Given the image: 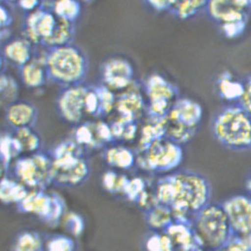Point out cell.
<instances>
[{
    "instance_id": "1",
    "label": "cell",
    "mask_w": 251,
    "mask_h": 251,
    "mask_svg": "<svg viewBox=\"0 0 251 251\" xmlns=\"http://www.w3.org/2000/svg\"><path fill=\"white\" fill-rule=\"evenodd\" d=\"M155 198L172 209L175 220L191 223L195 215L209 203L211 187L197 172L182 171L159 179Z\"/></svg>"
},
{
    "instance_id": "2",
    "label": "cell",
    "mask_w": 251,
    "mask_h": 251,
    "mask_svg": "<svg viewBox=\"0 0 251 251\" xmlns=\"http://www.w3.org/2000/svg\"><path fill=\"white\" fill-rule=\"evenodd\" d=\"M44 60L49 82L62 88L84 84L88 75V59L74 43L46 48Z\"/></svg>"
},
{
    "instance_id": "3",
    "label": "cell",
    "mask_w": 251,
    "mask_h": 251,
    "mask_svg": "<svg viewBox=\"0 0 251 251\" xmlns=\"http://www.w3.org/2000/svg\"><path fill=\"white\" fill-rule=\"evenodd\" d=\"M191 225L198 246L204 251H220L234 235L222 203L209 202L195 215Z\"/></svg>"
},
{
    "instance_id": "4",
    "label": "cell",
    "mask_w": 251,
    "mask_h": 251,
    "mask_svg": "<svg viewBox=\"0 0 251 251\" xmlns=\"http://www.w3.org/2000/svg\"><path fill=\"white\" fill-rule=\"evenodd\" d=\"M216 140L227 149H251V115L239 104L225 107L212 122Z\"/></svg>"
},
{
    "instance_id": "5",
    "label": "cell",
    "mask_w": 251,
    "mask_h": 251,
    "mask_svg": "<svg viewBox=\"0 0 251 251\" xmlns=\"http://www.w3.org/2000/svg\"><path fill=\"white\" fill-rule=\"evenodd\" d=\"M13 172L24 186L33 190H44L52 184V159L42 151L20 156L14 162Z\"/></svg>"
},
{
    "instance_id": "6",
    "label": "cell",
    "mask_w": 251,
    "mask_h": 251,
    "mask_svg": "<svg viewBox=\"0 0 251 251\" xmlns=\"http://www.w3.org/2000/svg\"><path fill=\"white\" fill-rule=\"evenodd\" d=\"M145 94L149 100L147 112L149 119L162 120L167 117L177 100L178 89L162 75H149L143 84Z\"/></svg>"
},
{
    "instance_id": "7",
    "label": "cell",
    "mask_w": 251,
    "mask_h": 251,
    "mask_svg": "<svg viewBox=\"0 0 251 251\" xmlns=\"http://www.w3.org/2000/svg\"><path fill=\"white\" fill-rule=\"evenodd\" d=\"M141 156L137 162L150 172H172L178 167L183 160L181 145L169 140L166 137L154 141L148 149L140 152Z\"/></svg>"
},
{
    "instance_id": "8",
    "label": "cell",
    "mask_w": 251,
    "mask_h": 251,
    "mask_svg": "<svg viewBox=\"0 0 251 251\" xmlns=\"http://www.w3.org/2000/svg\"><path fill=\"white\" fill-rule=\"evenodd\" d=\"M52 159V184L63 187L80 186L91 174V166L85 154L71 153Z\"/></svg>"
},
{
    "instance_id": "9",
    "label": "cell",
    "mask_w": 251,
    "mask_h": 251,
    "mask_svg": "<svg viewBox=\"0 0 251 251\" xmlns=\"http://www.w3.org/2000/svg\"><path fill=\"white\" fill-rule=\"evenodd\" d=\"M17 208L21 212L37 215L51 225L59 222L64 213L65 203L58 195H50L44 190H33L19 202Z\"/></svg>"
},
{
    "instance_id": "10",
    "label": "cell",
    "mask_w": 251,
    "mask_h": 251,
    "mask_svg": "<svg viewBox=\"0 0 251 251\" xmlns=\"http://www.w3.org/2000/svg\"><path fill=\"white\" fill-rule=\"evenodd\" d=\"M59 18L51 9L42 7L28 13L23 24V35L34 46L45 47L55 31Z\"/></svg>"
},
{
    "instance_id": "11",
    "label": "cell",
    "mask_w": 251,
    "mask_h": 251,
    "mask_svg": "<svg viewBox=\"0 0 251 251\" xmlns=\"http://www.w3.org/2000/svg\"><path fill=\"white\" fill-rule=\"evenodd\" d=\"M89 85L85 84L62 88L56 100V110L67 124L77 126L81 124L85 110Z\"/></svg>"
},
{
    "instance_id": "12",
    "label": "cell",
    "mask_w": 251,
    "mask_h": 251,
    "mask_svg": "<svg viewBox=\"0 0 251 251\" xmlns=\"http://www.w3.org/2000/svg\"><path fill=\"white\" fill-rule=\"evenodd\" d=\"M100 75L101 84L113 92L126 91L134 84V68L130 61L120 56L111 57L104 61Z\"/></svg>"
},
{
    "instance_id": "13",
    "label": "cell",
    "mask_w": 251,
    "mask_h": 251,
    "mask_svg": "<svg viewBox=\"0 0 251 251\" xmlns=\"http://www.w3.org/2000/svg\"><path fill=\"white\" fill-rule=\"evenodd\" d=\"M75 126L71 139L84 150L103 149L115 141L111 126L104 122H85Z\"/></svg>"
},
{
    "instance_id": "14",
    "label": "cell",
    "mask_w": 251,
    "mask_h": 251,
    "mask_svg": "<svg viewBox=\"0 0 251 251\" xmlns=\"http://www.w3.org/2000/svg\"><path fill=\"white\" fill-rule=\"evenodd\" d=\"M222 204L233 234L236 236L251 235V197L244 195L233 196Z\"/></svg>"
},
{
    "instance_id": "15",
    "label": "cell",
    "mask_w": 251,
    "mask_h": 251,
    "mask_svg": "<svg viewBox=\"0 0 251 251\" xmlns=\"http://www.w3.org/2000/svg\"><path fill=\"white\" fill-rule=\"evenodd\" d=\"M206 13L219 26L248 22L249 12L241 8L234 0H209Z\"/></svg>"
},
{
    "instance_id": "16",
    "label": "cell",
    "mask_w": 251,
    "mask_h": 251,
    "mask_svg": "<svg viewBox=\"0 0 251 251\" xmlns=\"http://www.w3.org/2000/svg\"><path fill=\"white\" fill-rule=\"evenodd\" d=\"M33 47L34 45L24 37L10 38L2 47V59L7 64L20 69L35 56Z\"/></svg>"
},
{
    "instance_id": "17",
    "label": "cell",
    "mask_w": 251,
    "mask_h": 251,
    "mask_svg": "<svg viewBox=\"0 0 251 251\" xmlns=\"http://www.w3.org/2000/svg\"><path fill=\"white\" fill-rule=\"evenodd\" d=\"M6 123L13 130L35 127L37 122L38 112L32 103L26 100H16L5 107Z\"/></svg>"
},
{
    "instance_id": "18",
    "label": "cell",
    "mask_w": 251,
    "mask_h": 251,
    "mask_svg": "<svg viewBox=\"0 0 251 251\" xmlns=\"http://www.w3.org/2000/svg\"><path fill=\"white\" fill-rule=\"evenodd\" d=\"M203 115L202 107L188 98H177L168 117L191 129H197Z\"/></svg>"
},
{
    "instance_id": "19",
    "label": "cell",
    "mask_w": 251,
    "mask_h": 251,
    "mask_svg": "<svg viewBox=\"0 0 251 251\" xmlns=\"http://www.w3.org/2000/svg\"><path fill=\"white\" fill-rule=\"evenodd\" d=\"M134 84L130 88L124 91L117 99L116 108L120 114V117L127 121L136 122L144 110V99Z\"/></svg>"
},
{
    "instance_id": "20",
    "label": "cell",
    "mask_w": 251,
    "mask_h": 251,
    "mask_svg": "<svg viewBox=\"0 0 251 251\" xmlns=\"http://www.w3.org/2000/svg\"><path fill=\"white\" fill-rule=\"evenodd\" d=\"M18 70L20 78L28 88H40L48 82L44 53L41 55L35 53L32 60Z\"/></svg>"
},
{
    "instance_id": "21",
    "label": "cell",
    "mask_w": 251,
    "mask_h": 251,
    "mask_svg": "<svg viewBox=\"0 0 251 251\" xmlns=\"http://www.w3.org/2000/svg\"><path fill=\"white\" fill-rule=\"evenodd\" d=\"M102 155L108 166L121 170H130L134 166L138 159L134 151L124 145L107 147L103 151Z\"/></svg>"
},
{
    "instance_id": "22",
    "label": "cell",
    "mask_w": 251,
    "mask_h": 251,
    "mask_svg": "<svg viewBox=\"0 0 251 251\" xmlns=\"http://www.w3.org/2000/svg\"><path fill=\"white\" fill-rule=\"evenodd\" d=\"M217 85L220 97L228 102L239 103L245 91V83L234 79L227 72L219 76Z\"/></svg>"
},
{
    "instance_id": "23",
    "label": "cell",
    "mask_w": 251,
    "mask_h": 251,
    "mask_svg": "<svg viewBox=\"0 0 251 251\" xmlns=\"http://www.w3.org/2000/svg\"><path fill=\"white\" fill-rule=\"evenodd\" d=\"M0 153L1 162L4 170L8 169L11 163H14L16 159L24 153L22 146L18 140L12 132H3L0 139Z\"/></svg>"
},
{
    "instance_id": "24",
    "label": "cell",
    "mask_w": 251,
    "mask_h": 251,
    "mask_svg": "<svg viewBox=\"0 0 251 251\" xmlns=\"http://www.w3.org/2000/svg\"><path fill=\"white\" fill-rule=\"evenodd\" d=\"M24 184L9 177H3L0 185V198L3 203L18 204L28 195Z\"/></svg>"
},
{
    "instance_id": "25",
    "label": "cell",
    "mask_w": 251,
    "mask_h": 251,
    "mask_svg": "<svg viewBox=\"0 0 251 251\" xmlns=\"http://www.w3.org/2000/svg\"><path fill=\"white\" fill-rule=\"evenodd\" d=\"M146 220L153 230H161L163 232L175 219L172 209L165 205L157 203L147 209Z\"/></svg>"
},
{
    "instance_id": "26",
    "label": "cell",
    "mask_w": 251,
    "mask_h": 251,
    "mask_svg": "<svg viewBox=\"0 0 251 251\" xmlns=\"http://www.w3.org/2000/svg\"><path fill=\"white\" fill-rule=\"evenodd\" d=\"M209 0H173L171 13L182 21L193 18L206 9Z\"/></svg>"
},
{
    "instance_id": "27",
    "label": "cell",
    "mask_w": 251,
    "mask_h": 251,
    "mask_svg": "<svg viewBox=\"0 0 251 251\" xmlns=\"http://www.w3.org/2000/svg\"><path fill=\"white\" fill-rule=\"evenodd\" d=\"M61 20L75 24L81 14L80 0H53L51 5L47 7Z\"/></svg>"
},
{
    "instance_id": "28",
    "label": "cell",
    "mask_w": 251,
    "mask_h": 251,
    "mask_svg": "<svg viewBox=\"0 0 251 251\" xmlns=\"http://www.w3.org/2000/svg\"><path fill=\"white\" fill-rule=\"evenodd\" d=\"M13 133L18 140L24 153H37L41 151L42 140L41 137L34 129V127H25L13 130Z\"/></svg>"
},
{
    "instance_id": "29",
    "label": "cell",
    "mask_w": 251,
    "mask_h": 251,
    "mask_svg": "<svg viewBox=\"0 0 251 251\" xmlns=\"http://www.w3.org/2000/svg\"><path fill=\"white\" fill-rule=\"evenodd\" d=\"M75 33V24L59 19V23L57 25L55 31L51 38L48 40V42L46 44L45 48L61 47V46L72 44L74 40Z\"/></svg>"
},
{
    "instance_id": "30",
    "label": "cell",
    "mask_w": 251,
    "mask_h": 251,
    "mask_svg": "<svg viewBox=\"0 0 251 251\" xmlns=\"http://www.w3.org/2000/svg\"><path fill=\"white\" fill-rule=\"evenodd\" d=\"M163 119H162V120L149 119V124H147L142 128L141 138H140V152L146 149H148L149 146L153 144L154 141L165 137Z\"/></svg>"
},
{
    "instance_id": "31",
    "label": "cell",
    "mask_w": 251,
    "mask_h": 251,
    "mask_svg": "<svg viewBox=\"0 0 251 251\" xmlns=\"http://www.w3.org/2000/svg\"><path fill=\"white\" fill-rule=\"evenodd\" d=\"M19 84L14 79V76L2 72L0 77V93H1V103L6 107L10 104L18 100Z\"/></svg>"
},
{
    "instance_id": "32",
    "label": "cell",
    "mask_w": 251,
    "mask_h": 251,
    "mask_svg": "<svg viewBox=\"0 0 251 251\" xmlns=\"http://www.w3.org/2000/svg\"><path fill=\"white\" fill-rule=\"evenodd\" d=\"M42 239L36 232L26 231L15 239L13 251H43Z\"/></svg>"
},
{
    "instance_id": "33",
    "label": "cell",
    "mask_w": 251,
    "mask_h": 251,
    "mask_svg": "<svg viewBox=\"0 0 251 251\" xmlns=\"http://www.w3.org/2000/svg\"><path fill=\"white\" fill-rule=\"evenodd\" d=\"M129 179L124 175H118L116 172H108L104 175L103 184L109 192L117 193L125 191Z\"/></svg>"
},
{
    "instance_id": "34",
    "label": "cell",
    "mask_w": 251,
    "mask_h": 251,
    "mask_svg": "<svg viewBox=\"0 0 251 251\" xmlns=\"http://www.w3.org/2000/svg\"><path fill=\"white\" fill-rule=\"evenodd\" d=\"M219 251H251V235L236 236Z\"/></svg>"
},
{
    "instance_id": "35",
    "label": "cell",
    "mask_w": 251,
    "mask_h": 251,
    "mask_svg": "<svg viewBox=\"0 0 251 251\" xmlns=\"http://www.w3.org/2000/svg\"><path fill=\"white\" fill-rule=\"evenodd\" d=\"M247 23L248 22H241V23L226 24V25L219 26V28L225 37L230 39H234L241 37L246 30Z\"/></svg>"
},
{
    "instance_id": "36",
    "label": "cell",
    "mask_w": 251,
    "mask_h": 251,
    "mask_svg": "<svg viewBox=\"0 0 251 251\" xmlns=\"http://www.w3.org/2000/svg\"><path fill=\"white\" fill-rule=\"evenodd\" d=\"M73 241L64 235H56L48 244V251H73Z\"/></svg>"
},
{
    "instance_id": "37",
    "label": "cell",
    "mask_w": 251,
    "mask_h": 251,
    "mask_svg": "<svg viewBox=\"0 0 251 251\" xmlns=\"http://www.w3.org/2000/svg\"><path fill=\"white\" fill-rule=\"evenodd\" d=\"M66 225L71 233L76 234V233H80V232L83 230L84 221L79 215L70 213L68 215L66 219Z\"/></svg>"
},
{
    "instance_id": "38",
    "label": "cell",
    "mask_w": 251,
    "mask_h": 251,
    "mask_svg": "<svg viewBox=\"0 0 251 251\" xmlns=\"http://www.w3.org/2000/svg\"><path fill=\"white\" fill-rule=\"evenodd\" d=\"M14 17L8 6L5 3H2L0 6V26L1 28H8L13 24Z\"/></svg>"
},
{
    "instance_id": "39",
    "label": "cell",
    "mask_w": 251,
    "mask_h": 251,
    "mask_svg": "<svg viewBox=\"0 0 251 251\" xmlns=\"http://www.w3.org/2000/svg\"><path fill=\"white\" fill-rule=\"evenodd\" d=\"M44 3L45 0H18L16 4L21 9L28 14L42 7Z\"/></svg>"
},
{
    "instance_id": "40",
    "label": "cell",
    "mask_w": 251,
    "mask_h": 251,
    "mask_svg": "<svg viewBox=\"0 0 251 251\" xmlns=\"http://www.w3.org/2000/svg\"><path fill=\"white\" fill-rule=\"evenodd\" d=\"M146 3L156 12H167L171 11L173 0H145Z\"/></svg>"
},
{
    "instance_id": "41",
    "label": "cell",
    "mask_w": 251,
    "mask_h": 251,
    "mask_svg": "<svg viewBox=\"0 0 251 251\" xmlns=\"http://www.w3.org/2000/svg\"><path fill=\"white\" fill-rule=\"evenodd\" d=\"M238 104L251 115V77L247 80L243 96Z\"/></svg>"
},
{
    "instance_id": "42",
    "label": "cell",
    "mask_w": 251,
    "mask_h": 251,
    "mask_svg": "<svg viewBox=\"0 0 251 251\" xmlns=\"http://www.w3.org/2000/svg\"><path fill=\"white\" fill-rule=\"evenodd\" d=\"M241 8L249 12L251 10V0H234Z\"/></svg>"
},
{
    "instance_id": "43",
    "label": "cell",
    "mask_w": 251,
    "mask_h": 251,
    "mask_svg": "<svg viewBox=\"0 0 251 251\" xmlns=\"http://www.w3.org/2000/svg\"><path fill=\"white\" fill-rule=\"evenodd\" d=\"M246 188L248 192L250 193V195L251 196V173L250 174V176L247 178L246 181Z\"/></svg>"
},
{
    "instance_id": "44",
    "label": "cell",
    "mask_w": 251,
    "mask_h": 251,
    "mask_svg": "<svg viewBox=\"0 0 251 251\" xmlns=\"http://www.w3.org/2000/svg\"><path fill=\"white\" fill-rule=\"evenodd\" d=\"M3 3H8V4H16L18 0H2Z\"/></svg>"
},
{
    "instance_id": "45",
    "label": "cell",
    "mask_w": 251,
    "mask_h": 251,
    "mask_svg": "<svg viewBox=\"0 0 251 251\" xmlns=\"http://www.w3.org/2000/svg\"><path fill=\"white\" fill-rule=\"evenodd\" d=\"M80 1H84L85 3H92V2L95 1V0H80Z\"/></svg>"
}]
</instances>
